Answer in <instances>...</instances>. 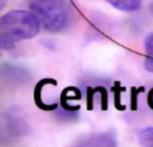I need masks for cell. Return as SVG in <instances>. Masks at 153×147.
Masks as SVG:
<instances>
[{"instance_id": "cell-1", "label": "cell", "mask_w": 153, "mask_h": 147, "mask_svg": "<svg viewBox=\"0 0 153 147\" xmlns=\"http://www.w3.org/2000/svg\"><path fill=\"white\" fill-rule=\"evenodd\" d=\"M37 16L26 10H12L0 18V46L9 50L23 39L35 37L40 27Z\"/></svg>"}, {"instance_id": "cell-8", "label": "cell", "mask_w": 153, "mask_h": 147, "mask_svg": "<svg viewBox=\"0 0 153 147\" xmlns=\"http://www.w3.org/2000/svg\"><path fill=\"white\" fill-rule=\"evenodd\" d=\"M147 103H148V105L149 107L153 110V88L149 92L148 94V96H147Z\"/></svg>"}, {"instance_id": "cell-7", "label": "cell", "mask_w": 153, "mask_h": 147, "mask_svg": "<svg viewBox=\"0 0 153 147\" xmlns=\"http://www.w3.org/2000/svg\"><path fill=\"white\" fill-rule=\"evenodd\" d=\"M139 141L144 147H153V127L143 129L139 134Z\"/></svg>"}, {"instance_id": "cell-3", "label": "cell", "mask_w": 153, "mask_h": 147, "mask_svg": "<svg viewBox=\"0 0 153 147\" xmlns=\"http://www.w3.org/2000/svg\"><path fill=\"white\" fill-rule=\"evenodd\" d=\"M117 139L111 132H97L85 136L73 147H117Z\"/></svg>"}, {"instance_id": "cell-5", "label": "cell", "mask_w": 153, "mask_h": 147, "mask_svg": "<svg viewBox=\"0 0 153 147\" xmlns=\"http://www.w3.org/2000/svg\"><path fill=\"white\" fill-rule=\"evenodd\" d=\"M116 9L125 12H133L140 8L143 0H106Z\"/></svg>"}, {"instance_id": "cell-4", "label": "cell", "mask_w": 153, "mask_h": 147, "mask_svg": "<svg viewBox=\"0 0 153 147\" xmlns=\"http://www.w3.org/2000/svg\"><path fill=\"white\" fill-rule=\"evenodd\" d=\"M82 98V93L80 89L75 87H69L64 89L60 96V104L62 108L70 112H76L71 106L70 101H77Z\"/></svg>"}, {"instance_id": "cell-6", "label": "cell", "mask_w": 153, "mask_h": 147, "mask_svg": "<svg viewBox=\"0 0 153 147\" xmlns=\"http://www.w3.org/2000/svg\"><path fill=\"white\" fill-rule=\"evenodd\" d=\"M145 61L144 66L147 71L153 72V32L149 34L144 41Z\"/></svg>"}, {"instance_id": "cell-2", "label": "cell", "mask_w": 153, "mask_h": 147, "mask_svg": "<svg viewBox=\"0 0 153 147\" xmlns=\"http://www.w3.org/2000/svg\"><path fill=\"white\" fill-rule=\"evenodd\" d=\"M27 4L49 32L62 31L71 21L72 11L66 0H27Z\"/></svg>"}]
</instances>
